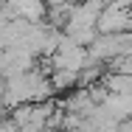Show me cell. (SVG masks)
Returning a JSON list of instances; mask_svg holds the SVG:
<instances>
[{
    "label": "cell",
    "instance_id": "obj_1",
    "mask_svg": "<svg viewBox=\"0 0 132 132\" xmlns=\"http://www.w3.org/2000/svg\"><path fill=\"white\" fill-rule=\"evenodd\" d=\"M118 132H132V118H127V121H121V127H118Z\"/></svg>",
    "mask_w": 132,
    "mask_h": 132
}]
</instances>
